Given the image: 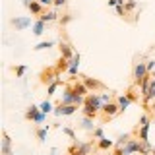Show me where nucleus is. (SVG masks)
<instances>
[{
  "label": "nucleus",
  "mask_w": 155,
  "mask_h": 155,
  "mask_svg": "<svg viewBox=\"0 0 155 155\" xmlns=\"http://www.w3.org/2000/svg\"><path fill=\"white\" fill-rule=\"evenodd\" d=\"M91 138H93L95 142H97V140H101V138H105V132H103V128H101V126H95V130L91 132Z\"/></svg>",
  "instance_id": "26"
},
{
  "label": "nucleus",
  "mask_w": 155,
  "mask_h": 155,
  "mask_svg": "<svg viewBox=\"0 0 155 155\" xmlns=\"http://www.w3.org/2000/svg\"><path fill=\"white\" fill-rule=\"evenodd\" d=\"M39 107H41V110H43L45 114H48V113H52V110H54V105H52L48 99H45V101H43V103L39 105Z\"/></svg>",
  "instance_id": "25"
},
{
  "label": "nucleus",
  "mask_w": 155,
  "mask_h": 155,
  "mask_svg": "<svg viewBox=\"0 0 155 155\" xmlns=\"http://www.w3.org/2000/svg\"><path fill=\"white\" fill-rule=\"evenodd\" d=\"M72 19H74V16H72V14H62V18H58V23L64 27V25H68V23L72 21Z\"/></svg>",
  "instance_id": "28"
},
{
  "label": "nucleus",
  "mask_w": 155,
  "mask_h": 155,
  "mask_svg": "<svg viewBox=\"0 0 155 155\" xmlns=\"http://www.w3.org/2000/svg\"><path fill=\"white\" fill-rule=\"evenodd\" d=\"M54 47V41H41L33 47V51H48V48Z\"/></svg>",
  "instance_id": "22"
},
{
  "label": "nucleus",
  "mask_w": 155,
  "mask_h": 155,
  "mask_svg": "<svg viewBox=\"0 0 155 155\" xmlns=\"http://www.w3.org/2000/svg\"><path fill=\"white\" fill-rule=\"evenodd\" d=\"M10 70L14 72V76H16V78H23V76H25V72H27V66L25 64H18V66H12Z\"/></svg>",
  "instance_id": "21"
},
{
  "label": "nucleus",
  "mask_w": 155,
  "mask_h": 155,
  "mask_svg": "<svg viewBox=\"0 0 155 155\" xmlns=\"http://www.w3.org/2000/svg\"><path fill=\"white\" fill-rule=\"evenodd\" d=\"M66 4H68V0H54V8H62Z\"/></svg>",
  "instance_id": "33"
},
{
  "label": "nucleus",
  "mask_w": 155,
  "mask_h": 155,
  "mask_svg": "<svg viewBox=\"0 0 155 155\" xmlns=\"http://www.w3.org/2000/svg\"><path fill=\"white\" fill-rule=\"evenodd\" d=\"M70 64H72V60H68L64 56H58V60L54 62V68L58 70V74H64V72L70 70Z\"/></svg>",
  "instance_id": "15"
},
{
  "label": "nucleus",
  "mask_w": 155,
  "mask_h": 155,
  "mask_svg": "<svg viewBox=\"0 0 155 155\" xmlns=\"http://www.w3.org/2000/svg\"><path fill=\"white\" fill-rule=\"evenodd\" d=\"M81 130H87V132H93V130H95L93 118H89V116H84V122H81Z\"/></svg>",
  "instance_id": "23"
},
{
  "label": "nucleus",
  "mask_w": 155,
  "mask_h": 155,
  "mask_svg": "<svg viewBox=\"0 0 155 155\" xmlns=\"http://www.w3.org/2000/svg\"><path fill=\"white\" fill-rule=\"evenodd\" d=\"M39 2H41L45 8H48V6H54V0H39Z\"/></svg>",
  "instance_id": "34"
},
{
  "label": "nucleus",
  "mask_w": 155,
  "mask_h": 155,
  "mask_svg": "<svg viewBox=\"0 0 155 155\" xmlns=\"http://www.w3.org/2000/svg\"><path fill=\"white\" fill-rule=\"evenodd\" d=\"M116 103L120 105V114H122L124 110L128 109L130 105H132V99H130L128 95H116Z\"/></svg>",
  "instance_id": "19"
},
{
  "label": "nucleus",
  "mask_w": 155,
  "mask_h": 155,
  "mask_svg": "<svg viewBox=\"0 0 155 155\" xmlns=\"http://www.w3.org/2000/svg\"><path fill=\"white\" fill-rule=\"evenodd\" d=\"M58 52H60V56L68 58V60H72V58H74V54H76L74 47H72L68 41H62V39H60V43H58Z\"/></svg>",
  "instance_id": "9"
},
{
  "label": "nucleus",
  "mask_w": 155,
  "mask_h": 155,
  "mask_svg": "<svg viewBox=\"0 0 155 155\" xmlns=\"http://www.w3.org/2000/svg\"><path fill=\"white\" fill-rule=\"evenodd\" d=\"M124 8H126V12H134V10L136 8H138V2H136V0H126V2H124Z\"/></svg>",
  "instance_id": "31"
},
{
  "label": "nucleus",
  "mask_w": 155,
  "mask_h": 155,
  "mask_svg": "<svg viewBox=\"0 0 155 155\" xmlns=\"http://www.w3.org/2000/svg\"><path fill=\"white\" fill-rule=\"evenodd\" d=\"M45 118H47V114L41 110L39 105H29L25 109V113H23V120H25V122H31V124H43Z\"/></svg>",
  "instance_id": "3"
},
{
  "label": "nucleus",
  "mask_w": 155,
  "mask_h": 155,
  "mask_svg": "<svg viewBox=\"0 0 155 155\" xmlns=\"http://www.w3.org/2000/svg\"><path fill=\"white\" fill-rule=\"evenodd\" d=\"M132 136H134L132 132H126V134H122V136H118V138H116V145H124L130 138H132Z\"/></svg>",
  "instance_id": "27"
},
{
  "label": "nucleus",
  "mask_w": 155,
  "mask_h": 155,
  "mask_svg": "<svg viewBox=\"0 0 155 155\" xmlns=\"http://www.w3.org/2000/svg\"><path fill=\"white\" fill-rule=\"evenodd\" d=\"M58 12L56 10H45V14H41V16H39V19H43V21H58Z\"/></svg>",
  "instance_id": "18"
},
{
  "label": "nucleus",
  "mask_w": 155,
  "mask_h": 155,
  "mask_svg": "<svg viewBox=\"0 0 155 155\" xmlns=\"http://www.w3.org/2000/svg\"><path fill=\"white\" fill-rule=\"evenodd\" d=\"M78 107H80V105H64V103H56L52 113H54L56 116H70V114H74L76 110H78Z\"/></svg>",
  "instance_id": "8"
},
{
  "label": "nucleus",
  "mask_w": 155,
  "mask_h": 155,
  "mask_svg": "<svg viewBox=\"0 0 155 155\" xmlns=\"http://www.w3.org/2000/svg\"><path fill=\"white\" fill-rule=\"evenodd\" d=\"M147 76H151L147 72V66H145V62H136L134 64V68H132V84L138 87H142V84H143V80Z\"/></svg>",
  "instance_id": "4"
},
{
  "label": "nucleus",
  "mask_w": 155,
  "mask_h": 155,
  "mask_svg": "<svg viewBox=\"0 0 155 155\" xmlns=\"http://www.w3.org/2000/svg\"><path fill=\"white\" fill-rule=\"evenodd\" d=\"M78 70H80V52H76V54H74V58H72L70 70H68V74H70V81L78 80Z\"/></svg>",
  "instance_id": "13"
},
{
  "label": "nucleus",
  "mask_w": 155,
  "mask_h": 155,
  "mask_svg": "<svg viewBox=\"0 0 155 155\" xmlns=\"http://www.w3.org/2000/svg\"><path fill=\"white\" fill-rule=\"evenodd\" d=\"M48 130H51V126H37V128H35V138H37L39 143H45Z\"/></svg>",
  "instance_id": "17"
},
{
  "label": "nucleus",
  "mask_w": 155,
  "mask_h": 155,
  "mask_svg": "<svg viewBox=\"0 0 155 155\" xmlns=\"http://www.w3.org/2000/svg\"><path fill=\"white\" fill-rule=\"evenodd\" d=\"M151 78H155V70H153V72H151Z\"/></svg>",
  "instance_id": "37"
},
{
  "label": "nucleus",
  "mask_w": 155,
  "mask_h": 155,
  "mask_svg": "<svg viewBox=\"0 0 155 155\" xmlns=\"http://www.w3.org/2000/svg\"><path fill=\"white\" fill-rule=\"evenodd\" d=\"M51 155H56V151H54V149H52V151H51Z\"/></svg>",
  "instance_id": "35"
},
{
  "label": "nucleus",
  "mask_w": 155,
  "mask_h": 155,
  "mask_svg": "<svg viewBox=\"0 0 155 155\" xmlns=\"http://www.w3.org/2000/svg\"><path fill=\"white\" fill-rule=\"evenodd\" d=\"M114 145H116V142H114V140L101 138V140H97V143H95V149H97V151H110V149H114Z\"/></svg>",
  "instance_id": "11"
},
{
  "label": "nucleus",
  "mask_w": 155,
  "mask_h": 155,
  "mask_svg": "<svg viewBox=\"0 0 155 155\" xmlns=\"http://www.w3.org/2000/svg\"><path fill=\"white\" fill-rule=\"evenodd\" d=\"M151 155H155V149H153V151H151Z\"/></svg>",
  "instance_id": "38"
},
{
  "label": "nucleus",
  "mask_w": 155,
  "mask_h": 155,
  "mask_svg": "<svg viewBox=\"0 0 155 155\" xmlns=\"http://www.w3.org/2000/svg\"><path fill=\"white\" fill-rule=\"evenodd\" d=\"M25 8L29 10V14H31V16H35V18H39L41 14H45V10H47L41 2H39V0H31V2H29Z\"/></svg>",
  "instance_id": "12"
},
{
  "label": "nucleus",
  "mask_w": 155,
  "mask_h": 155,
  "mask_svg": "<svg viewBox=\"0 0 155 155\" xmlns=\"http://www.w3.org/2000/svg\"><path fill=\"white\" fill-rule=\"evenodd\" d=\"M107 155H114V153H113V151H107Z\"/></svg>",
  "instance_id": "36"
},
{
  "label": "nucleus",
  "mask_w": 155,
  "mask_h": 155,
  "mask_svg": "<svg viewBox=\"0 0 155 155\" xmlns=\"http://www.w3.org/2000/svg\"><path fill=\"white\" fill-rule=\"evenodd\" d=\"M0 155H14L12 149V138L6 130H2V147H0Z\"/></svg>",
  "instance_id": "10"
},
{
  "label": "nucleus",
  "mask_w": 155,
  "mask_h": 155,
  "mask_svg": "<svg viewBox=\"0 0 155 155\" xmlns=\"http://www.w3.org/2000/svg\"><path fill=\"white\" fill-rule=\"evenodd\" d=\"M120 114V105L114 101H107V103H103V107H101V124H107L109 120H113L114 116Z\"/></svg>",
  "instance_id": "2"
},
{
  "label": "nucleus",
  "mask_w": 155,
  "mask_h": 155,
  "mask_svg": "<svg viewBox=\"0 0 155 155\" xmlns=\"http://www.w3.org/2000/svg\"><path fill=\"white\" fill-rule=\"evenodd\" d=\"M114 10H116V14H118L120 18H124V19H128V12H126V8H124V4H116L114 6Z\"/></svg>",
  "instance_id": "29"
},
{
  "label": "nucleus",
  "mask_w": 155,
  "mask_h": 155,
  "mask_svg": "<svg viewBox=\"0 0 155 155\" xmlns=\"http://www.w3.org/2000/svg\"><path fill=\"white\" fill-rule=\"evenodd\" d=\"M72 87H74V91H76L78 95H81V97H85L87 93H91L89 87H87L84 81H81V78H80V80H74V81H72Z\"/></svg>",
  "instance_id": "14"
},
{
  "label": "nucleus",
  "mask_w": 155,
  "mask_h": 155,
  "mask_svg": "<svg viewBox=\"0 0 155 155\" xmlns=\"http://www.w3.org/2000/svg\"><path fill=\"white\" fill-rule=\"evenodd\" d=\"M81 78V81L89 87V91L91 93H97V91H103V89H107V85L103 84L101 80H97V78H91V76H85V74H81L80 76Z\"/></svg>",
  "instance_id": "7"
},
{
  "label": "nucleus",
  "mask_w": 155,
  "mask_h": 155,
  "mask_svg": "<svg viewBox=\"0 0 155 155\" xmlns=\"http://www.w3.org/2000/svg\"><path fill=\"white\" fill-rule=\"evenodd\" d=\"M62 134H66L68 138L72 140V142H78V136H76V132L72 128H68V126H64V128H62Z\"/></svg>",
  "instance_id": "30"
},
{
  "label": "nucleus",
  "mask_w": 155,
  "mask_h": 155,
  "mask_svg": "<svg viewBox=\"0 0 155 155\" xmlns=\"http://www.w3.org/2000/svg\"><path fill=\"white\" fill-rule=\"evenodd\" d=\"M145 66H147V72L151 74V72L155 70V60H153V58H151V60H145Z\"/></svg>",
  "instance_id": "32"
},
{
  "label": "nucleus",
  "mask_w": 155,
  "mask_h": 155,
  "mask_svg": "<svg viewBox=\"0 0 155 155\" xmlns=\"http://www.w3.org/2000/svg\"><path fill=\"white\" fill-rule=\"evenodd\" d=\"M91 142H72L66 149V155H89L91 153Z\"/></svg>",
  "instance_id": "6"
},
{
  "label": "nucleus",
  "mask_w": 155,
  "mask_h": 155,
  "mask_svg": "<svg viewBox=\"0 0 155 155\" xmlns=\"http://www.w3.org/2000/svg\"><path fill=\"white\" fill-rule=\"evenodd\" d=\"M45 29H47V21H43V19H35V23H33V35H43L45 33Z\"/></svg>",
  "instance_id": "20"
},
{
  "label": "nucleus",
  "mask_w": 155,
  "mask_h": 155,
  "mask_svg": "<svg viewBox=\"0 0 155 155\" xmlns=\"http://www.w3.org/2000/svg\"><path fill=\"white\" fill-rule=\"evenodd\" d=\"M10 23H12V25L16 27L18 31H23L25 27H29V25H31V19H29V18H16V19H12Z\"/></svg>",
  "instance_id": "16"
},
{
  "label": "nucleus",
  "mask_w": 155,
  "mask_h": 155,
  "mask_svg": "<svg viewBox=\"0 0 155 155\" xmlns=\"http://www.w3.org/2000/svg\"><path fill=\"white\" fill-rule=\"evenodd\" d=\"M60 78V74H58V70L54 68V64L52 66H45L41 72H39V84L41 85H48V84H52L54 80H58Z\"/></svg>",
  "instance_id": "5"
},
{
  "label": "nucleus",
  "mask_w": 155,
  "mask_h": 155,
  "mask_svg": "<svg viewBox=\"0 0 155 155\" xmlns=\"http://www.w3.org/2000/svg\"><path fill=\"white\" fill-rule=\"evenodd\" d=\"M101 107H103V99L99 93H87L84 97V105H81V114L89 116V118H97L101 114Z\"/></svg>",
  "instance_id": "1"
},
{
  "label": "nucleus",
  "mask_w": 155,
  "mask_h": 155,
  "mask_svg": "<svg viewBox=\"0 0 155 155\" xmlns=\"http://www.w3.org/2000/svg\"><path fill=\"white\" fill-rule=\"evenodd\" d=\"M60 84H62L60 78H58V80H54L52 84H48V85H47V97H52V95H54V91L58 89V85H60Z\"/></svg>",
  "instance_id": "24"
}]
</instances>
